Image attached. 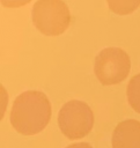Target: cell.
<instances>
[{
	"label": "cell",
	"mask_w": 140,
	"mask_h": 148,
	"mask_svg": "<svg viewBox=\"0 0 140 148\" xmlns=\"http://www.w3.org/2000/svg\"><path fill=\"white\" fill-rule=\"evenodd\" d=\"M51 119V104L45 94L37 90L24 91L16 97L10 111V124L23 135L43 131Z\"/></svg>",
	"instance_id": "cell-1"
},
{
	"label": "cell",
	"mask_w": 140,
	"mask_h": 148,
	"mask_svg": "<svg viewBox=\"0 0 140 148\" xmlns=\"http://www.w3.org/2000/svg\"><path fill=\"white\" fill-rule=\"evenodd\" d=\"M32 22L46 36L65 32L71 23V13L62 0H37L32 7Z\"/></svg>",
	"instance_id": "cell-2"
},
{
	"label": "cell",
	"mask_w": 140,
	"mask_h": 148,
	"mask_svg": "<svg viewBox=\"0 0 140 148\" xmlns=\"http://www.w3.org/2000/svg\"><path fill=\"white\" fill-rule=\"evenodd\" d=\"M130 69V57L119 47H106L95 58V75L104 86L120 83L127 77Z\"/></svg>",
	"instance_id": "cell-3"
},
{
	"label": "cell",
	"mask_w": 140,
	"mask_h": 148,
	"mask_svg": "<svg viewBox=\"0 0 140 148\" xmlns=\"http://www.w3.org/2000/svg\"><path fill=\"white\" fill-rule=\"evenodd\" d=\"M58 125L62 134L71 140L86 136L94 126V113L87 103L69 101L62 105L58 114Z\"/></svg>",
	"instance_id": "cell-4"
},
{
	"label": "cell",
	"mask_w": 140,
	"mask_h": 148,
	"mask_svg": "<svg viewBox=\"0 0 140 148\" xmlns=\"http://www.w3.org/2000/svg\"><path fill=\"white\" fill-rule=\"evenodd\" d=\"M112 148H140V121H120L112 134Z\"/></svg>",
	"instance_id": "cell-5"
},
{
	"label": "cell",
	"mask_w": 140,
	"mask_h": 148,
	"mask_svg": "<svg viewBox=\"0 0 140 148\" xmlns=\"http://www.w3.org/2000/svg\"><path fill=\"white\" fill-rule=\"evenodd\" d=\"M126 95L130 106H132L134 111L140 113V74L134 75L130 80L126 89Z\"/></svg>",
	"instance_id": "cell-6"
},
{
	"label": "cell",
	"mask_w": 140,
	"mask_h": 148,
	"mask_svg": "<svg viewBox=\"0 0 140 148\" xmlns=\"http://www.w3.org/2000/svg\"><path fill=\"white\" fill-rule=\"evenodd\" d=\"M109 8L118 15H127L140 6V0H106Z\"/></svg>",
	"instance_id": "cell-7"
},
{
	"label": "cell",
	"mask_w": 140,
	"mask_h": 148,
	"mask_svg": "<svg viewBox=\"0 0 140 148\" xmlns=\"http://www.w3.org/2000/svg\"><path fill=\"white\" fill-rule=\"evenodd\" d=\"M0 1H1L2 6H5V7L16 8V7H21V6L27 5L31 0H0Z\"/></svg>",
	"instance_id": "cell-8"
},
{
	"label": "cell",
	"mask_w": 140,
	"mask_h": 148,
	"mask_svg": "<svg viewBox=\"0 0 140 148\" xmlns=\"http://www.w3.org/2000/svg\"><path fill=\"white\" fill-rule=\"evenodd\" d=\"M66 148H93V147L87 142H79V143H72Z\"/></svg>",
	"instance_id": "cell-9"
}]
</instances>
